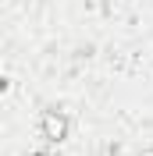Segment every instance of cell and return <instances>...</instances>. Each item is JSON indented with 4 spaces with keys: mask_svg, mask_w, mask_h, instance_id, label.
I'll list each match as a JSON object with an SVG mask.
<instances>
[{
    "mask_svg": "<svg viewBox=\"0 0 153 156\" xmlns=\"http://www.w3.org/2000/svg\"><path fill=\"white\" fill-rule=\"evenodd\" d=\"M47 135L50 138H61V135H64V121H61L57 114H47Z\"/></svg>",
    "mask_w": 153,
    "mask_h": 156,
    "instance_id": "obj_1",
    "label": "cell"
}]
</instances>
